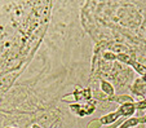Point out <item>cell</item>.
<instances>
[{"instance_id": "6da1fadb", "label": "cell", "mask_w": 146, "mask_h": 128, "mask_svg": "<svg viewBox=\"0 0 146 128\" xmlns=\"http://www.w3.org/2000/svg\"><path fill=\"white\" fill-rule=\"evenodd\" d=\"M132 92L136 93L137 96H140V97H145L146 95V82L143 80L142 78H138L136 79L135 84H133L132 87Z\"/></svg>"}, {"instance_id": "7a4b0ae2", "label": "cell", "mask_w": 146, "mask_h": 128, "mask_svg": "<svg viewBox=\"0 0 146 128\" xmlns=\"http://www.w3.org/2000/svg\"><path fill=\"white\" fill-rule=\"evenodd\" d=\"M120 118H123V117H121L120 113L116 110V111H113V113H110V114H106V115H104V117H101L100 120H101L102 125H109V124H114L115 122H118Z\"/></svg>"}, {"instance_id": "3957f363", "label": "cell", "mask_w": 146, "mask_h": 128, "mask_svg": "<svg viewBox=\"0 0 146 128\" xmlns=\"http://www.w3.org/2000/svg\"><path fill=\"white\" fill-rule=\"evenodd\" d=\"M118 111L120 113V115L123 118H131L136 111V106L135 102H129V103H124L120 105V107L118 109Z\"/></svg>"}, {"instance_id": "277c9868", "label": "cell", "mask_w": 146, "mask_h": 128, "mask_svg": "<svg viewBox=\"0 0 146 128\" xmlns=\"http://www.w3.org/2000/svg\"><path fill=\"white\" fill-rule=\"evenodd\" d=\"M101 92H104L108 97H111V96L115 95V89H114V87L111 86L109 82L102 80L101 82Z\"/></svg>"}, {"instance_id": "5b68a950", "label": "cell", "mask_w": 146, "mask_h": 128, "mask_svg": "<svg viewBox=\"0 0 146 128\" xmlns=\"http://www.w3.org/2000/svg\"><path fill=\"white\" fill-rule=\"evenodd\" d=\"M138 124H140V118L131 117L124 120V122L119 125V128H133V127H137Z\"/></svg>"}, {"instance_id": "8992f818", "label": "cell", "mask_w": 146, "mask_h": 128, "mask_svg": "<svg viewBox=\"0 0 146 128\" xmlns=\"http://www.w3.org/2000/svg\"><path fill=\"white\" fill-rule=\"evenodd\" d=\"M131 65L133 66L135 71L138 72L141 76H145V75H146V66H143V65L138 64L137 61H133V60H132V62H131Z\"/></svg>"}, {"instance_id": "52a82bcc", "label": "cell", "mask_w": 146, "mask_h": 128, "mask_svg": "<svg viewBox=\"0 0 146 128\" xmlns=\"http://www.w3.org/2000/svg\"><path fill=\"white\" fill-rule=\"evenodd\" d=\"M82 107H83V110H84V113H86V117H87V115L93 114L94 110H96V105H94L92 101H89V102L82 105Z\"/></svg>"}, {"instance_id": "ba28073f", "label": "cell", "mask_w": 146, "mask_h": 128, "mask_svg": "<svg viewBox=\"0 0 146 128\" xmlns=\"http://www.w3.org/2000/svg\"><path fill=\"white\" fill-rule=\"evenodd\" d=\"M91 97H92V91L91 88H84L82 91V100H86L87 102L91 101Z\"/></svg>"}, {"instance_id": "9c48e42d", "label": "cell", "mask_w": 146, "mask_h": 128, "mask_svg": "<svg viewBox=\"0 0 146 128\" xmlns=\"http://www.w3.org/2000/svg\"><path fill=\"white\" fill-rule=\"evenodd\" d=\"M62 101H65V102H72V103H75V102H78V97H76V95L72 92V93H69V95L64 96V97H62Z\"/></svg>"}, {"instance_id": "30bf717a", "label": "cell", "mask_w": 146, "mask_h": 128, "mask_svg": "<svg viewBox=\"0 0 146 128\" xmlns=\"http://www.w3.org/2000/svg\"><path fill=\"white\" fill-rule=\"evenodd\" d=\"M116 60H119L120 62H124V64H131V62H132L131 57L128 56V54H124V53L118 54V56H116Z\"/></svg>"}, {"instance_id": "8fae6325", "label": "cell", "mask_w": 146, "mask_h": 128, "mask_svg": "<svg viewBox=\"0 0 146 128\" xmlns=\"http://www.w3.org/2000/svg\"><path fill=\"white\" fill-rule=\"evenodd\" d=\"M101 127H102V123L100 119L91 120V122L88 123V125H87V128H101Z\"/></svg>"}, {"instance_id": "7c38bea8", "label": "cell", "mask_w": 146, "mask_h": 128, "mask_svg": "<svg viewBox=\"0 0 146 128\" xmlns=\"http://www.w3.org/2000/svg\"><path fill=\"white\" fill-rule=\"evenodd\" d=\"M136 110H146V98H142L138 102H135Z\"/></svg>"}, {"instance_id": "4fadbf2b", "label": "cell", "mask_w": 146, "mask_h": 128, "mask_svg": "<svg viewBox=\"0 0 146 128\" xmlns=\"http://www.w3.org/2000/svg\"><path fill=\"white\" fill-rule=\"evenodd\" d=\"M80 103H78V102H75V103H71V105H70V110H71L72 113H74V114H78V113H79V110H80Z\"/></svg>"}, {"instance_id": "5bb4252c", "label": "cell", "mask_w": 146, "mask_h": 128, "mask_svg": "<svg viewBox=\"0 0 146 128\" xmlns=\"http://www.w3.org/2000/svg\"><path fill=\"white\" fill-rule=\"evenodd\" d=\"M104 57L109 61H113V60H116V54L115 53H111V52H105L104 53Z\"/></svg>"}, {"instance_id": "9a60e30c", "label": "cell", "mask_w": 146, "mask_h": 128, "mask_svg": "<svg viewBox=\"0 0 146 128\" xmlns=\"http://www.w3.org/2000/svg\"><path fill=\"white\" fill-rule=\"evenodd\" d=\"M142 79H143V80L146 82V75H145V76H142Z\"/></svg>"}, {"instance_id": "2e32d148", "label": "cell", "mask_w": 146, "mask_h": 128, "mask_svg": "<svg viewBox=\"0 0 146 128\" xmlns=\"http://www.w3.org/2000/svg\"><path fill=\"white\" fill-rule=\"evenodd\" d=\"M29 128H38V127H29Z\"/></svg>"}, {"instance_id": "e0dca14e", "label": "cell", "mask_w": 146, "mask_h": 128, "mask_svg": "<svg viewBox=\"0 0 146 128\" xmlns=\"http://www.w3.org/2000/svg\"><path fill=\"white\" fill-rule=\"evenodd\" d=\"M7 128H14V127H7Z\"/></svg>"}]
</instances>
